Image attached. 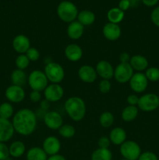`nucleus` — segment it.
Listing matches in <instances>:
<instances>
[{
  "instance_id": "nucleus-1",
  "label": "nucleus",
  "mask_w": 159,
  "mask_h": 160,
  "mask_svg": "<svg viewBox=\"0 0 159 160\" xmlns=\"http://www.w3.org/2000/svg\"><path fill=\"white\" fill-rule=\"evenodd\" d=\"M12 126L16 132L23 136L32 134L37 128L36 113L31 109L24 108L17 111L12 117Z\"/></svg>"
},
{
  "instance_id": "nucleus-2",
  "label": "nucleus",
  "mask_w": 159,
  "mask_h": 160,
  "mask_svg": "<svg viewBox=\"0 0 159 160\" xmlns=\"http://www.w3.org/2000/svg\"><path fill=\"white\" fill-rule=\"evenodd\" d=\"M64 109L72 120L81 121L85 117L87 106L84 100L78 96H72L67 98L64 103Z\"/></svg>"
},
{
  "instance_id": "nucleus-3",
  "label": "nucleus",
  "mask_w": 159,
  "mask_h": 160,
  "mask_svg": "<svg viewBox=\"0 0 159 160\" xmlns=\"http://www.w3.org/2000/svg\"><path fill=\"white\" fill-rule=\"evenodd\" d=\"M56 12H57L58 17L62 21L68 23L75 21L79 13L76 5L67 0L62 1L58 5Z\"/></svg>"
},
{
  "instance_id": "nucleus-4",
  "label": "nucleus",
  "mask_w": 159,
  "mask_h": 160,
  "mask_svg": "<svg viewBox=\"0 0 159 160\" xmlns=\"http://www.w3.org/2000/svg\"><path fill=\"white\" fill-rule=\"evenodd\" d=\"M44 73L51 84H60L65 78L64 68L55 62H48L45 67Z\"/></svg>"
},
{
  "instance_id": "nucleus-5",
  "label": "nucleus",
  "mask_w": 159,
  "mask_h": 160,
  "mask_svg": "<svg viewBox=\"0 0 159 160\" xmlns=\"http://www.w3.org/2000/svg\"><path fill=\"white\" fill-rule=\"evenodd\" d=\"M27 82L32 91L42 92L48 85V80L44 71L39 70H33L27 78Z\"/></svg>"
},
{
  "instance_id": "nucleus-6",
  "label": "nucleus",
  "mask_w": 159,
  "mask_h": 160,
  "mask_svg": "<svg viewBox=\"0 0 159 160\" xmlns=\"http://www.w3.org/2000/svg\"><path fill=\"white\" fill-rule=\"evenodd\" d=\"M119 152L123 159L137 160L141 154V148L139 144L134 141H126L120 145Z\"/></svg>"
},
{
  "instance_id": "nucleus-7",
  "label": "nucleus",
  "mask_w": 159,
  "mask_h": 160,
  "mask_svg": "<svg viewBox=\"0 0 159 160\" xmlns=\"http://www.w3.org/2000/svg\"><path fill=\"white\" fill-rule=\"evenodd\" d=\"M138 109L143 112H152L159 107V96L154 93L144 94L139 97Z\"/></svg>"
},
{
  "instance_id": "nucleus-8",
  "label": "nucleus",
  "mask_w": 159,
  "mask_h": 160,
  "mask_svg": "<svg viewBox=\"0 0 159 160\" xmlns=\"http://www.w3.org/2000/svg\"><path fill=\"white\" fill-rule=\"evenodd\" d=\"M134 73L133 69L129 62H119L114 69V77L115 81L120 84L129 82Z\"/></svg>"
},
{
  "instance_id": "nucleus-9",
  "label": "nucleus",
  "mask_w": 159,
  "mask_h": 160,
  "mask_svg": "<svg viewBox=\"0 0 159 160\" xmlns=\"http://www.w3.org/2000/svg\"><path fill=\"white\" fill-rule=\"evenodd\" d=\"M64 89L59 84H50L44 90L45 99L49 102H56L62 98Z\"/></svg>"
},
{
  "instance_id": "nucleus-10",
  "label": "nucleus",
  "mask_w": 159,
  "mask_h": 160,
  "mask_svg": "<svg viewBox=\"0 0 159 160\" xmlns=\"http://www.w3.org/2000/svg\"><path fill=\"white\" fill-rule=\"evenodd\" d=\"M129 83L130 88L136 93H142L145 92L148 86L147 78L142 72L133 73Z\"/></svg>"
},
{
  "instance_id": "nucleus-11",
  "label": "nucleus",
  "mask_w": 159,
  "mask_h": 160,
  "mask_svg": "<svg viewBox=\"0 0 159 160\" xmlns=\"http://www.w3.org/2000/svg\"><path fill=\"white\" fill-rule=\"evenodd\" d=\"M45 126L51 130H59L63 125L62 115L56 111H48L43 117Z\"/></svg>"
},
{
  "instance_id": "nucleus-12",
  "label": "nucleus",
  "mask_w": 159,
  "mask_h": 160,
  "mask_svg": "<svg viewBox=\"0 0 159 160\" xmlns=\"http://www.w3.org/2000/svg\"><path fill=\"white\" fill-rule=\"evenodd\" d=\"M5 95L10 102L20 103L24 100L26 93L23 87L12 84L6 88Z\"/></svg>"
},
{
  "instance_id": "nucleus-13",
  "label": "nucleus",
  "mask_w": 159,
  "mask_h": 160,
  "mask_svg": "<svg viewBox=\"0 0 159 160\" xmlns=\"http://www.w3.org/2000/svg\"><path fill=\"white\" fill-rule=\"evenodd\" d=\"M61 142L58 138L55 136H48L44 140L42 144V148L48 156L59 154L61 149Z\"/></svg>"
},
{
  "instance_id": "nucleus-14",
  "label": "nucleus",
  "mask_w": 159,
  "mask_h": 160,
  "mask_svg": "<svg viewBox=\"0 0 159 160\" xmlns=\"http://www.w3.org/2000/svg\"><path fill=\"white\" fill-rule=\"evenodd\" d=\"M78 77L83 82L91 84L96 81L98 78L96 70L90 65H83L78 70Z\"/></svg>"
},
{
  "instance_id": "nucleus-15",
  "label": "nucleus",
  "mask_w": 159,
  "mask_h": 160,
  "mask_svg": "<svg viewBox=\"0 0 159 160\" xmlns=\"http://www.w3.org/2000/svg\"><path fill=\"white\" fill-rule=\"evenodd\" d=\"M12 45L15 52L19 54H25L31 48V41L24 34H18L12 40Z\"/></svg>"
},
{
  "instance_id": "nucleus-16",
  "label": "nucleus",
  "mask_w": 159,
  "mask_h": 160,
  "mask_svg": "<svg viewBox=\"0 0 159 160\" xmlns=\"http://www.w3.org/2000/svg\"><path fill=\"white\" fill-rule=\"evenodd\" d=\"M97 74L104 80H110L114 77V68L107 60H101L95 67Z\"/></svg>"
},
{
  "instance_id": "nucleus-17",
  "label": "nucleus",
  "mask_w": 159,
  "mask_h": 160,
  "mask_svg": "<svg viewBox=\"0 0 159 160\" xmlns=\"http://www.w3.org/2000/svg\"><path fill=\"white\" fill-rule=\"evenodd\" d=\"M15 130L9 120L0 118V142H8L13 136Z\"/></svg>"
},
{
  "instance_id": "nucleus-18",
  "label": "nucleus",
  "mask_w": 159,
  "mask_h": 160,
  "mask_svg": "<svg viewBox=\"0 0 159 160\" xmlns=\"http://www.w3.org/2000/svg\"><path fill=\"white\" fill-rule=\"evenodd\" d=\"M102 34L107 40L114 42L119 38L122 34V31L118 24L108 22L103 27Z\"/></svg>"
},
{
  "instance_id": "nucleus-19",
  "label": "nucleus",
  "mask_w": 159,
  "mask_h": 160,
  "mask_svg": "<svg viewBox=\"0 0 159 160\" xmlns=\"http://www.w3.org/2000/svg\"><path fill=\"white\" fill-rule=\"evenodd\" d=\"M65 58L71 62H77L83 56V49L77 44H70L64 50Z\"/></svg>"
},
{
  "instance_id": "nucleus-20",
  "label": "nucleus",
  "mask_w": 159,
  "mask_h": 160,
  "mask_svg": "<svg viewBox=\"0 0 159 160\" xmlns=\"http://www.w3.org/2000/svg\"><path fill=\"white\" fill-rule=\"evenodd\" d=\"M84 32V26L79 21L75 20L69 23L66 33L68 37L72 40H78L83 36Z\"/></svg>"
},
{
  "instance_id": "nucleus-21",
  "label": "nucleus",
  "mask_w": 159,
  "mask_h": 160,
  "mask_svg": "<svg viewBox=\"0 0 159 160\" xmlns=\"http://www.w3.org/2000/svg\"><path fill=\"white\" fill-rule=\"evenodd\" d=\"M129 63L130 64L133 70H136L137 72H142L143 70H146L149 65L147 59L142 55H134V56H131Z\"/></svg>"
},
{
  "instance_id": "nucleus-22",
  "label": "nucleus",
  "mask_w": 159,
  "mask_h": 160,
  "mask_svg": "<svg viewBox=\"0 0 159 160\" xmlns=\"http://www.w3.org/2000/svg\"><path fill=\"white\" fill-rule=\"evenodd\" d=\"M111 143L115 145H121L126 141V132L123 128L117 127L113 128L109 134Z\"/></svg>"
},
{
  "instance_id": "nucleus-23",
  "label": "nucleus",
  "mask_w": 159,
  "mask_h": 160,
  "mask_svg": "<svg viewBox=\"0 0 159 160\" xmlns=\"http://www.w3.org/2000/svg\"><path fill=\"white\" fill-rule=\"evenodd\" d=\"M95 14L92 11L88 9H84V10L79 12L77 16V21H79L83 26H90L93 24L95 21Z\"/></svg>"
},
{
  "instance_id": "nucleus-24",
  "label": "nucleus",
  "mask_w": 159,
  "mask_h": 160,
  "mask_svg": "<svg viewBox=\"0 0 159 160\" xmlns=\"http://www.w3.org/2000/svg\"><path fill=\"white\" fill-rule=\"evenodd\" d=\"M9 156L13 158H20L23 156L26 152V146L21 141H15L12 142L9 147Z\"/></svg>"
},
{
  "instance_id": "nucleus-25",
  "label": "nucleus",
  "mask_w": 159,
  "mask_h": 160,
  "mask_svg": "<svg viewBox=\"0 0 159 160\" xmlns=\"http://www.w3.org/2000/svg\"><path fill=\"white\" fill-rule=\"evenodd\" d=\"M139 109L136 106H127L121 112V118L125 122H132L138 116Z\"/></svg>"
},
{
  "instance_id": "nucleus-26",
  "label": "nucleus",
  "mask_w": 159,
  "mask_h": 160,
  "mask_svg": "<svg viewBox=\"0 0 159 160\" xmlns=\"http://www.w3.org/2000/svg\"><path fill=\"white\" fill-rule=\"evenodd\" d=\"M48 156L41 147H32L26 152V160H47Z\"/></svg>"
},
{
  "instance_id": "nucleus-27",
  "label": "nucleus",
  "mask_w": 159,
  "mask_h": 160,
  "mask_svg": "<svg viewBox=\"0 0 159 160\" xmlns=\"http://www.w3.org/2000/svg\"><path fill=\"white\" fill-rule=\"evenodd\" d=\"M27 78L28 77L26 76L24 70L17 68L12 72L10 76L12 84L14 85L20 86V87H23L26 84L27 81Z\"/></svg>"
},
{
  "instance_id": "nucleus-28",
  "label": "nucleus",
  "mask_w": 159,
  "mask_h": 160,
  "mask_svg": "<svg viewBox=\"0 0 159 160\" xmlns=\"http://www.w3.org/2000/svg\"><path fill=\"white\" fill-rule=\"evenodd\" d=\"M125 17V12L122 11L118 7H113L109 9L107 12V18L109 23L118 24L123 21Z\"/></svg>"
},
{
  "instance_id": "nucleus-29",
  "label": "nucleus",
  "mask_w": 159,
  "mask_h": 160,
  "mask_svg": "<svg viewBox=\"0 0 159 160\" xmlns=\"http://www.w3.org/2000/svg\"><path fill=\"white\" fill-rule=\"evenodd\" d=\"M91 160H112V153L109 148H97L92 152Z\"/></svg>"
},
{
  "instance_id": "nucleus-30",
  "label": "nucleus",
  "mask_w": 159,
  "mask_h": 160,
  "mask_svg": "<svg viewBox=\"0 0 159 160\" xmlns=\"http://www.w3.org/2000/svg\"><path fill=\"white\" fill-rule=\"evenodd\" d=\"M14 109L9 102H3L0 105V118L9 120L13 116Z\"/></svg>"
},
{
  "instance_id": "nucleus-31",
  "label": "nucleus",
  "mask_w": 159,
  "mask_h": 160,
  "mask_svg": "<svg viewBox=\"0 0 159 160\" xmlns=\"http://www.w3.org/2000/svg\"><path fill=\"white\" fill-rule=\"evenodd\" d=\"M59 135L65 139H70L74 137L76 134V129L71 124H63L59 130Z\"/></svg>"
},
{
  "instance_id": "nucleus-32",
  "label": "nucleus",
  "mask_w": 159,
  "mask_h": 160,
  "mask_svg": "<svg viewBox=\"0 0 159 160\" xmlns=\"http://www.w3.org/2000/svg\"><path fill=\"white\" fill-rule=\"evenodd\" d=\"M114 116L113 114L108 111L103 112L99 117V123L101 126L104 128H108L113 124L114 123Z\"/></svg>"
},
{
  "instance_id": "nucleus-33",
  "label": "nucleus",
  "mask_w": 159,
  "mask_h": 160,
  "mask_svg": "<svg viewBox=\"0 0 159 160\" xmlns=\"http://www.w3.org/2000/svg\"><path fill=\"white\" fill-rule=\"evenodd\" d=\"M145 76L147 78L148 81L157 82L159 81V69L155 67H148L145 72Z\"/></svg>"
},
{
  "instance_id": "nucleus-34",
  "label": "nucleus",
  "mask_w": 159,
  "mask_h": 160,
  "mask_svg": "<svg viewBox=\"0 0 159 160\" xmlns=\"http://www.w3.org/2000/svg\"><path fill=\"white\" fill-rule=\"evenodd\" d=\"M29 59L27 58V56L25 54H20L17 58H16L15 60V64L16 67L17 69H20V70H24L25 69L27 68L30 65Z\"/></svg>"
},
{
  "instance_id": "nucleus-35",
  "label": "nucleus",
  "mask_w": 159,
  "mask_h": 160,
  "mask_svg": "<svg viewBox=\"0 0 159 160\" xmlns=\"http://www.w3.org/2000/svg\"><path fill=\"white\" fill-rule=\"evenodd\" d=\"M25 55L27 56V58L29 59V60L31 61V62H36V61H37L40 59V52H39L38 50L36 48H34V47H31V48L26 51Z\"/></svg>"
},
{
  "instance_id": "nucleus-36",
  "label": "nucleus",
  "mask_w": 159,
  "mask_h": 160,
  "mask_svg": "<svg viewBox=\"0 0 159 160\" xmlns=\"http://www.w3.org/2000/svg\"><path fill=\"white\" fill-rule=\"evenodd\" d=\"M98 89L102 94H107L112 89V84L109 80L102 79L98 84Z\"/></svg>"
},
{
  "instance_id": "nucleus-37",
  "label": "nucleus",
  "mask_w": 159,
  "mask_h": 160,
  "mask_svg": "<svg viewBox=\"0 0 159 160\" xmlns=\"http://www.w3.org/2000/svg\"><path fill=\"white\" fill-rule=\"evenodd\" d=\"M9 156V147L3 142H0V160H6Z\"/></svg>"
},
{
  "instance_id": "nucleus-38",
  "label": "nucleus",
  "mask_w": 159,
  "mask_h": 160,
  "mask_svg": "<svg viewBox=\"0 0 159 160\" xmlns=\"http://www.w3.org/2000/svg\"><path fill=\"white\" fill-rule=\"evenodd\" d=\"M137 160H158V158L157 155L152 152H141Z\"/></svg>"
},
{
  "instance_id": "nucleus-39",
  "label": "nucleus",
  "mask_w": 159,
  "mask_h": 160,
  "mask_svg": "<svg viewBox=\"0 0 159 160\" xmlns=\"http://www.w3.org/2000/svg\"><path fill=\"white\" fill-rule=\"evenodd\" d=\"M98 148H109L111 145V141L108 137L106 136H102L98 139Z\"/></svg>"
},
{
  "instance_id": "nucleus-40",
  "label": "nucleus",
  "mask_w": 159,
  "mask_h": 160,
  "mask_svg": "<svg viewBox=\"0 0 159 160\" xmlns=\"http://www.w3.org/2000/svg\"><path fill=\"white\" fill-rule=\"evenodd\" d=\"M151 20L155 26L159 28V6L154 8L151 13Z\"/></svg>"
},
{
  "instance_id": "nucleus-41",
  "label": "nucleus",
  "mask_w": 159,
  "mask_h": 160,
  "mask_svg": "<svg viewBox=\"0 0 159 160\" xmlns=\"http://www.w3.org/2000/svg\"><path fill=\"white\" fill-rule=\"evenodd\" d=\"M126 102H127L129 106H137L139 102V97L135 94L129 95L126 98Z\"/></svg>"
},
{
  "instance_id": "nucleus-42",
  "label": "nucleus",
  "mask_w": 159,
  "mask_h": 160,
  "mask_svg": "<svg viewBox=\"0 0 159 160\" xmlns=\"http://www.w3.org/2000/svg\"><path fill=\"white\" fill-rule=\"evenodd\" d=\"M30 99L33 102H38L41 100V94L37 91H32L30 93Z\"/></svg>"
},
{
  "instance_id": "nucleus-43",
  "label": "nucleus",
  "mask_w": 159,
  "mask_h": 160,
  "mask_svg": "<svg viewBox=\"0 0 159 160\" xmlns=\"http://www.w3.org/2000/svg\"><path fill=\"white\" fill-rule=\"evenodd\" d=\"M131 7L130 2L128 0H120L118 2V9H121L122 11L125 12V11L128 10L129 8Z\"/></svg>"
},
{
  "instance_id": "nucleus-44",
  "label": "nucleus",
  "mask_w": 159,
  "mask_h": 160,
  "mask_svg": "<svg viewBox=\"0 0 159 160\" xmlns=\"http://www.w3.org/2000/svg\"><path fill=\"white\" fill-rule=\"evenodd\" d=\"M130 55L129 54L126 52H122L119 56V61L120 62H129V60H130Z\"/></svg>"
},
{
  "instance_id": "nucleus-45",
  "label": "nucleus",
  "mask_w": 159,
  "mask_h": 160,
  "mask_svg": "<svg viewBox=\"0 0 159 160\" xmlns=\"http://www.w3.org/2000/svg\"><path fill=\"white\" fill-rule=\"evenodd\" d=\"M143 5L147 7H153L158 3L159 0H141Z\"/></svg>"
},
{
  "instance_id": "nucleus-46",
  "label": "nucleus",
  "mask_w": 159,
  "mask_h": 160,
  "mask_svg": "<svg viewBox=\"0 0 159 160\" xmlns=\"http://www.w3.org/2000/svg\"><path fill=\"white\" fill-rule=\"evenodd\" d=\"M47 160H66L65 156H63L61 154H55L53 156H50L48 157Z\"/></svg>"
},
{
  "instance_id": "nucleus-47",
  "label": "nucleus",
  "mask_w": 159,
  "mask_h": 160,
  "mask_svg": "<svg viewBox=\"0 0 159 160\" xmlns=\"http://www.w3.org/2000/svg\"><path fill=\"white\" fill-rule=\"evenodd\" d=\"M49 106H50V102L48 101H47L46 99L42 100V101L41 102V109L42 110L46 111L47 109L49 108Z\"/></svg>"
},
{
  "instance_id": "nucleus-48",
  "label": "nucleus",
  "mask_w": 159,
  "mask_h": 160,
  "mask_svg": "<svg viewBox=\"0 0 159 160\" xmlns=\"http://www.w3.org/2000/svg\"><path fill=\"white\" fill-rule=\"evenodd\" d=\"M128 1L130 2L131 7H136V6H138L139 2H140L141 0H128Z\"/></svg>"
},
{
  "instance_id": "nucleus-49",
  "label": "nucleus",
  "mask_w": 159,
  "mask_h": 160,
  "mask_svg": "<svg viewBox=\"0 0 159 160\" xmlns=\"http://www.w3.org/2000/svg\"><path fill=\"white\" fill-rule=\"evenodd\" d=\"M121 160H128V159H121Z\"/></svg>"
},
{
  "instance_id": "nucleus-50",
  "label": "nucleus",
  "mask_w": 159,
  "mask_h": 160,
  "mask_svg": "<svg viewBox=\"0 0 159 160\" xmlns=\"http://www.w3.org/2000/svg\"><path fill=\"white\" fill-rule=\"evenodd\" d=\"M158 160H159V159H158Z\"/></svg>"
}]
</instances>
